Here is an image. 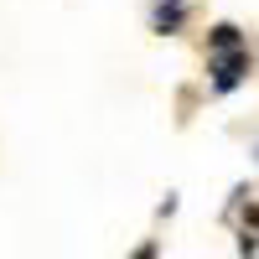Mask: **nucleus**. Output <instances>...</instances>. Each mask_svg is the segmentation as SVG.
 I'll use <instances>...</instances> for the list:
<instances>
[{
	"label": "nucleus",
	"instance_id": "f257e3e1",
	"mask_svg": "<svg viewBox=\"0 0 259 259\" xmlns=\"http://www.w3.org/2000/svg\"><path fill=\"white\" fill-rule=\"evenodd\" d=\"M244 73H249V52H239V47H233L228 57H212V89H218V94H228Z\"/></svg>",
	"mask_w": 259,
	"mask_h": 259
},
{
	"label": "nucleus",
	"instance_id": "f03ea898",
	"mask_svg": "<svg viewBox=\"0 0 259 259\" xmlns=\"http://www.w3.org/2000/svg\"><path fill=\"white\" fill-rule=\"evenodd\" d=\"M177 26H182V0H166V6L156 11V31H166V36H171Z\"/></svg>",
	"mask_w": 259,
	"mask_h": 259
},
{
	"label": "nucleus",
	"instance_id": "7ed1b4c3",
	"mask_svg": "<svg viewBox=\"0 0 259 259\" xmlns=\"http://www.w3.org/2000/svg\"><path fill=\"white\" fill-rule=\"evenodd\" d=\"M233 47H239V26H228V21L212 26V52H233Z\"/></svg>",
	"mask_w": 259,
	"mask_h": 259
}]
</instances>
